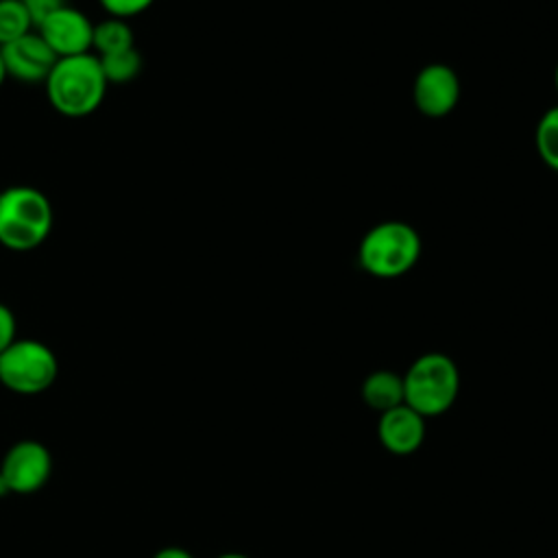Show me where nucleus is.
I'll use <instances>...</instances> for the list:
<instances>
[{"mask_svg": "<svg viewBox=\"0 0 558 558\" xmlns=\"http://www.w3.org/2000/svg\"><path fill=\"white\" fill-rule=\"evenodd\" d=\"M33 20L22 0H0V48L31 33Z\"/></svg>", "mask_w": 558, "mask_h": 558, "instance_id": "4468645a", "label": "nucleus"}, {"mask_svg": "<svg viewBox=\"0 0 558 558\" xmlns=\"http://www.w3.org/2000/svg\"><path fill=\"white\" fill-rule=\"evenodd\" d=\"M153 558H194V556L190 551H185L183 547H163Z\"/></svg>", "mask_w": 558, "mask_h": 558, "instance_id": "6ab92c4d", "label": "nucleus"}, {"mask_svg": "<svg viewBox=\"0 0 558 558\" xmlns=\"http://www.w3.org/2000/svg\"><path fill=\"white\" fill-rule=\"evenodd\" d=\"M460 392V373L456 362L438 351L423 353L403 375V403L421 416L447 412Z\"/></svg>", "mask_w": 558, "mask_h": 558, "instance_id": "20e7f679", "label": "nucleus"}, {"mask_svg": "<svg viewBox=\"0 0 558 558\" xmlns=\"http://www.w3.org/2000/svg\"><path fill=\"white\" fill-rule=\"evenodd\" d=\"M421 257V235L403 220L371 227L357 246L360 266L377 279H395L414 268Z\"/></svg>", "mask_w": 558, "mask_h": 558, "instance_id": "7ed1b4c3", "label": "nucleus"}, {"mask_svg": "<svg viewBox=\"0 0 558 558\" xmlns=\"http://www.w3.org/2000/svg\"><path fill=\"white\" fill-rule=\"evenodd\" d=\"M98 61H100L102 74H105L109 85L131 83L142 72V54L137 52L135 46H131L126 50H120V52L98 57Z\"/></svg>", "mask_w": 558, "mask_h": 558, "instance_id": "ddd939ff", "label": "nucleus"}, {"mask_svg": "<svg viewBox=\"0 0 558 558\" xmlns=\"http://www.w3.org/2000/svg\"><path fill=\"white\" fill-rule=\"evenodd\" d=\"M0 54L7 68V76H13L22 83H44L57 63L54 52L37 31H31L20 39L2 46Z\"/></svg>", "mask_w": 558, "mask_h": 558, "instance_id": "1a4fd4ad", "label": "nucleus"}, {"mask_svg": "<svg viewBox=\"0 0 558 558\" xmlns=\"http://www.w3.org/2000/svg\"><path fill=\"white\" fill-rule=\"evenodd\" d=\"M9 76H7V68H4V61H2V54H0V87H2V83L7 81Z\"/></svg>", "mask_w": 558, "mask_h": 558, "instance_id": "412c9836", "label": "nucleus"}, {"mask_svg": "<svg viewBox=\"0 0 558 558\" xmlns=\"http://www.w3.org/2000/svg\"><path fill=\"white\" fill-rule=\"evenodd\" d=\"M416 109L427 118H445L460 100V78L453 68L445 63L425 65L412 85Z\"/></svg>", "mask_w": 558, "mask_h": 558, "instance_id": "6e6552de", "label": "nucleus"}, {"mask_svg": "<svg viewBox=\"0 0 558 558\" xmlns=\"http://www.w3.org/2000/svg\"><path fill=\"white\" fill-rule=\"evenodd\" d=\"M135 46L133 44V31L126 24V20L120 17H107L98 24H94V35H92V50L96 57H105L111 52H120Z\"/></svg>", "mask_w": 558, "mask_h": 558, "instance_id": "f8f14e48", "label": "nucleus"}, {"mask_svg": "<svg viewBox=\"0 0 558 558\" xmlns=\"http://www.w3.org/2000/svg\"><path fill=\"white\" fill-rule=\"evenodd\" d=\"M554 85H556V92H558V63H556V70H554Z\"/></svg>", "mask_w": 558, "mask_h": 558, "instance_id": "5701e85b", "label": "nucleus"}, {"mask_svg": "<svg viewBox=\"0 0 558 558\" xmlns=\"http://www.w3.org/2000/svg\"><path fill=\"white\" fill-rule=\"evenodd\" d=\"M216 558H248L246 554H240V551H227V554H220Z\"/></svg>", "mask_w": 558, "mask_h": 558, "instance_id": "aec40b11", "label": "nucleus"}, {"mask_svg": "<svg viewBox=\"0 0 558 558\" xmlns=\"http://www.w3.org/2000/svg\"><path fill=\"white\" fill-rule=\"evenodd\" d=\"M0 475L11 493H37L52 475V456L37 440H20L4 453Z\"/></svg>", "mask_w": 558, "mask_h": 558, "instance_id": "423d86ee", "label": "nucleus"}, {"mask_svg": "<svg viewBox=\"0 0 558 558\" xmlns=\"http://www.w3.org/2000/svg\"><path fill=\"white\" fill-rule=\"evenodd\" d=\"M11 490H9V486H7V482H4V477L0 475V497H4V495H9Z\"/></svg>", "mask_w": 558, "mask_h": 558, "instance_id": "4be33fe9", "label": "nucleus"}, {"mask_svg": "<svg viewBox=\"0 0 558 558\" xmlns=\"http://www.w3.org/2000/svg\"><path fill=\"white\" fill-rule=\"evenodd\" d=\"M54 225L48 196L33 185H11L0 192V244L9 251L41 246Z\"/></svg>", "mask_w": 558, "mask_h": 558, "instance_id": "f03ea898", "label": "nucleus"}, {"mask_svg": "<svg viewBox=\"0 0 558 558\" xmlns=\"http://www.w3.org/2000/svg\"><path fill=\"white\" fill-rule=\"evenodd\" d=\"M22 4L26 7L31 20H33V26L41 24L48 15H52L57 9L65 7L68 2L65 0H22Z\"/></svg>", "mask_w": 558, "mask_h": 558, "instance_id": "f3484780", "label": "nucleus"}, {"mask_svg": "<svg viewBox=\"0 0 558 558\" xmlns=\"http://www.w3.org/2000/svg\"><path fill=\"white\" fill-rule=\"evenodd\" d=\"M362 399L377 412L392 410L403 403V377L392 371H375L362 384Z\"/></svg>", "mask_w": 558, "mask_h": 558, "instance_id": "9b49d317", "label": "nucleus"}, {"mask_svg": "<svg viewBox=\"0 0 558 558\" xmlns=\"http://www.w3.org/2000/svg\"><path fill=\"white\" fill-rule=\"evenodd\" d=\"M59 375L54 351L33 338H17L0 353V384L17 395H39Z\"/></svg>", "mask_w": 558, "mask_h": 558, "instance_id": "39448f33", "label": "nucleus"}, {"mask_svg": "<svg viewBox=\"0 0 558 558\" xmlns=\"http://www.w3.org/2000/svg\"><path fill=\"white\" fill-rule=\"evenodd\" d=\"M534 140H536V150L545 161V166L558 172V105L549 107L541 116L534 131Z\"/></svg>", "mask_w": 558, "mask_h": 558, "instance_id": "2eb2a0df", "label": "nucleus"}, {"mask_svg": "<svg viewBox=\"0 0 558 558\" xmlns=\"http://www.w3.org/2000/svg\"><path fill=\"white\" fill-rule=\"evenodd\" d=\"M377 436L381 445L395 456L414 453L425 440V416L401 403L392 410L381 412V418L377 423Z\"/></svg>", "mask_w": 558, "mask_h": 558, "instance_id": "9d476101", "label": "nucleus"}, {"mask_svg": "<svg viewBox=\"0 0 558 558\" xmlns=\"http://www.w3.org/2000/svg\"><path fill=\"white\" fill-rule=\"evenodd\" d=\"M48 102L65 118H87L105 100L107 78L94 52L57 59L44 81Z\"/></svg>", "mask_w": 558, "mask_h": 558, "instance_id": "f257e3e1", "label": "nucleus"}, {"mask_svg": "<svg viewBox=\"0 0 558 558\" xmlns=\"http://www.w3.org/2000/svg\"><path fill=\"white\" fill-rule=\"evenodd\" d=\"M100 7L111 15V17H120V20H129L135 17L140 13H144L155 0H98Z\"/></svg>", "mask_w": 558, "mask_h": 558, "instance_id": "dca6fc26", "label": "nucleus"}, {"mask_svg": "<svg viewBox=\"0 0 558 558\" xmlns=\"http://www.w3.org/2000/svg\"><path fill=\"white\" fill-rule=\"evenodd\" d=\"M35 31L48 44V48L54 52L57 59L92 52L94 24L83 11L70 4L48 15L41 24L35 26Z\"/></svg>", "mask_w": 558, "mask_h": 558, "instance_id": "0eeeda50", "label": "nucleus"}, {"mask_svg": "<svg viewBox=\"0 0 558 558\" xmlns=\"http://www.w3.org/2000/svg\"><path fill=\"white\" fill-rule=\"evenodd\" d=\"M15 331H17V323L13 312L4 303H0V353L17 340Z\"/></svg>", "mask_w": 558, "mask_h": 558, "instance_id": "a211bd4d", "label": "nucleus"}]
</instances>
